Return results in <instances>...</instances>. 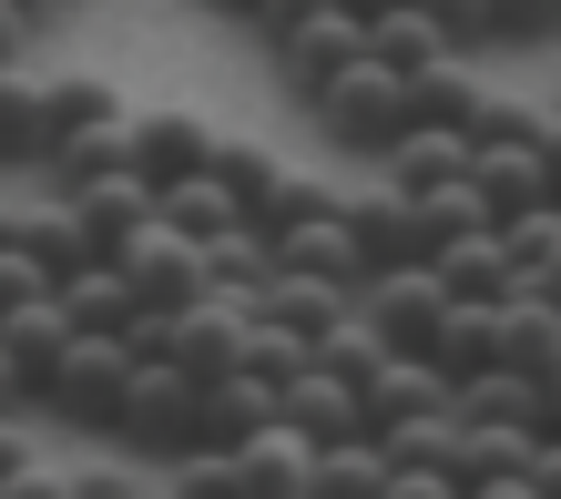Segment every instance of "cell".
<instances>
[{"label":"cell","instance_id":"obj_1","mask_svg":"<svg viewBox=\"0 0 561 499\" xmlns=\"http://www.w3.org/2000/svg\"><path fill=\"white\" fill-rule=\"evenodd\" d=\"M123 368H134V347H123L113 326H72L61 357L31 378V408L61 418V428H82V439H103V428H113V397H123Z\"/></svg>","mask_w":561,"mask_h":499},{"label":"cell","instance_id":"obj_2","mask_svg":"<svg viewBox=\"0 0 561 499\" xmlns=\"http://www.w3.org/2000/svg\"><path fill=\"white\" fill-rule=\"evenodd\" d=\"M307 113H317V132L337 153H388V132L409 123V72H388L378 51H357V61H337V72L307 92Z\"/></svg>","mask_w":561,"mask_h":499},{"label":"cell","instance_id":"obj_3","mask_svg":"<svg viewBox=\"0 0 561 499\" xmlns=\"http://www.w3.org/2000/svg\"><path fill=\"white\" fill-rule=\"evenodd\" d=\"M103 439H123L144 469H153V459H174V449L194 439V378H184L163 347H144L134 368H123V397H113V428H103Z\"/></svg>","mask_w":561,"mask_h":499},{"label":"cell","instance_id":"obj_4","mask_svg":"<svg viewBox=\"0 0 561 499\" xmlns=\"http://www.w3.org/2000/svg\"><path fill=\"white\" fill-rule=\"evenodd\" d=\"M103 255L134 276V295H144V306H163V316H174L184 295H205V255H194V235H184V224H163V214H134Z\"/></svg>","mask_w":561,"mask_h":499},{"label":"cell","instance_id":"obj_5","mask_svg":"<svg viewBox=\"0 0 561 499\" xmlns=\"http://www.w3.org/2000/svg\"><path fill=\"white\" fill-rule=\"evenodd\" d=\"M439 306H449V286H439V265H428V255H409V265H368V276H357V316H368L388 347H428Z\"/></svg>","mask_w":561,"mask_h":499},{"label":"cell","instance_id":"obj_6","mask_svg":"<svg viewBox=\"0 0 561 499\" xmlns=\"http://www.w3.org/2000/svg\"><path fill=\"white\" fill-rule=\"evenodd\" d=\"M368 51V21L347 11V0H327V11H307V21H286L276 42H266V61H276V82L296 92V103H307V92L337 72V61H357Z\"/></svg>","mask_w":561,"mask_h":499},{"label":"cell","instance_id":"obj_7","mask_svg":"<svg viewBox=\"0 0 561 499\" xmlns=\"http://www.w3.org/2000/svg\"><path fill=\"white\" fill-rule=\"evenodd\" d=\"M245 295H225V286H205V295H184L174 316H163V357H174L184 378H215V368H236L245 357Z\"/></svg>","mask_w":561,"mask_h":499},{"label":"cell","instance_id":"obj_8","mask_svg":"<svg viewBox=\"0 0 561 499\" xmlns=\"http://www.w3.org/2000/svg\"><path fill=\"white\" fill-rule=\"evenodd\" d=\"M337 224H347V245L368 255V265H409V255H428L419 245V205H409V184H357V194H337Z\"/></svg>","mask_w":561,"mask_h":499},{"label":"cell","instance_id":"obj_9","mask_svg":"<svg viewBox=\"0 0 561 499\" xmlns=\"http://www.w3.org/2000/svg\"><path fill=\"white\" fill-rule=\"evenodd\" d=\"M51 163V82L0 61V174H42Z\"/></svg>","mask_w":561,"mask_h":499},{"label":"cell","instance_id":"obj_10","mask_svg":"<svg viewBox=\"0 0 561 499\" xmlns=\"http://www.w3.org/2000/svg\"><path fill=\"white\" fill-rule=\"evenodd\" d=\"M470 184L490 194V224H501V214H520V205H551V174H541V143H531V132L470 143Z\"/></svg>","mask_w":561,"mask_h":499},{"label":"cell","instance_id":"obj_11","mask_svg":"<svg viewBox=\"0 0 561 499\" xmlns=\"http://www.w3.org/2000/svg\"><path fill=\"white\" fill-rule=\"evenodd\" d=\"M276 408L307 428V439H337V428H368V408H357V378H337L327 357H307L296 378H276Z\"/></svg>","mask_w":561,"mask_h":499},{"label":"cell","instance_id":"obj_12","mask_svg":"<svg viewBox=\"0 0 561 499\" xmlns=\"http://www.w3.org/2000/svg\"><path fill=\"white\" fill-rule=\"evenodd\" d=\"M449 397V378L428 368L419 347H388L368 378H357V408H368V428H388V418H419V408H439Z\"/></svg>","mask_w":561,"mask_h":499},{"label":"cell","instance_id":"obj_13","mask_svg":"<svg viewBox=\"0 0 561 499\" xmlns=\"http://www.w3.org/2000/svg\"><path fill=\"white\" fill-rule=\"evenodd\" d=\"M205 153H215V123L205 113H174V103H163V113H134V174L144 184H174Z\"/></svg>","mask_w":561,"mask_h":499},{"label":"cell","instance_id":"obj_14","mask_svg":"<svg viewBox=\"0 0 561 499\" xmlns=\"http://www.w3.org/2000/svg\"><path fill=\"white\" fill-rule=\"evenodd\" d=\"M51 295H61V316H72V326H113V337H123V316L144 306V295H134V276H123L103 245H92L82 265H61V276H51Z\"/></svg>","mask_w":561,"mask_h":499},{"label":"cell","instance_id":"obj_15","mask_svg":"<svg viewBox=\"0 0 561 499\" xmlns=\"http://www.w3.org/2000/svg\"><path fill=\"white\" fill-rule=\"evenodd\" d=\"M51 194L82 214V235H92V245H113L134 214H153V184L134 174V163H113V174H72V184H51Z\"/></svg>","mask_w":561,"mask_h":499},{"label":"cell","instance_id":"obj_16","mask_svg":"<svg viewBox=\"0 0 561 499\" xmlns=\"http://www.w3.org/2000/svg\"><path fill=\"white\" fill-rule=\"evenodd\" d=\"M357 306V286H337V276H307V265H276L266 276V295H255V316H276V326H296V337H327Z\"/></svg>","mask_w":561,"mask_h":499},{"label":"cell","instance_id":"obj_17","mask_svg":"<svg viewBox=\"0 0 561 499\" xmlns=\"http://www.w3.org/2000/svg\"><path fill=\"white\" fill-rule=\"evenodd\" d=\"M490 337H501V368H551V357H561V306H551V295L541 286H511L501 295V306H490Z\"/></svg>","mask_w":561,"mask_h":499},{"label":"cell","instance_id":"obj_18","mask_svg":"<svg viewBox=\"0 0 561 499\" xmlns=\"http://www.w3.org/2000/svg\"><path fill=\"white\" fill-rule=\"evenodd\" d=\"M307 459H317V439L276 408V418H255L245 439H236V479L245 489H307Z\"/></svg>","mask_w":561,"mask_h":499},{"label":"cell","instance_id":"obj_19","mask_svg":"<svg viewBox=\"0 0 561 499\" xmlns=\"http://www.w3.org/2000/svg\"><path fill=\"white\" fill-rule=\"evenodd\" d=\"M276 265H307V276H337V286H357L368 276V255L347 245V224H337V205H317V214H296V224H276Z\"/></svg>","mask_w":561,"mask_h":499},{"label":"cell","instance_id":"obj_20","mask_svg":"<svg viewBox=\"0 0 561 499\" xmlns=\"http://www.w3.org/2000/svg\"><path fill=\"white\" fill-rule=\"evenodd\" d=\"M61 337H72V316H61V295H51V286H31V295H11V306H0V347H11L21 387L61 357Z\"/></svg>","mask_w":561,"mask_h":499},{"label":"cell","instance_id":"obj_21","mask_svg":"<svg viewBox=\"0 0 561 499\" xmlns=\"http://www.w3.org/2000/svg\"><path fill=\"white\" fill-rule=\"evenodd\" d=\"M428 265H439V286H449V295H490V306L520 286V276H511V255H501V224H470V235L428 245Z\"/></svg>","mask_w":561,"mask_h":499},{"label":"cell","instance_id":"obj_22","mask_svg":"<svg viewBox=\"0 0 561 499\" xmlns=\"http://www.w3.org/2000/svg\"><path fill=\"white\" fill-rule=\"evenodd\" d=\"M449 408L459 418H511V428H541V378L531 368H470V378H449Z\"/></svg>","mask_w":561,"mask_h":499},{"label":"cell","instance_id":"obj_23","mask_svg":"<svg viewBox=\"0 0 561 499\" xmlns=\"http://www.w3.org/2000/svg\"><path fill=\"white\" fill-rule=\"evenodd\" d=\"M113 163H134V103H113V113L72 123V132L51 143L42 174H51V184H72V174H113Z\"/></svg>","mask_w":561,"mask_h":499},{"label":"cell","instance_id":"obj_24","mask_svg":"<svg viewBox=\"0 0 561 499\" xmlns=\"http://www.w3.org/2000/svg\"><path fill=\"white\" fill-rule=\"evenodd\" d=\"M419 357H428L439 378H470V368H490V357H501V337H490V295H449Z\"/></svg>","mask_w":561,"mask_h":499},{"label":"cell","instance_id":"obj_25","mask_svg":"<svg viewBox=\"0 0 561 499\" xmlns=\"http://www.w3.org/2000/svg\"><path fill=\"white\" fill-rule=\"evenodd\" d=\"M194 255H205V286H225V295H245V306H255V295H266V276H276V245L255 235L245 214H236V224H215V235L194 245Z\"/></svg>","mask_w":561,"mask_h":499},{"label":"cell","instance_id":"obj_26","mask_svg":"<svg viewBox=\"0 0 561 499\" xmlns=\"http://www.w3.org/2000/svg\"><path fill=\"white\" fill-rule=\"evenodd\" d=\"M378 163H388V184H439V174L470 163V132H459V123H399Z\"/></svg>","mask_w":561,"mask_h":499},{"label":"cell","instance_id":"obj_27","mask_svg":"<svg viewBox=\"0 0 561 499\" xmlns=\"http://www.w3.org/2000/svg\"><path fill=\"white\" fill-rule=\"evenodd\" d=\"M153 214H163V224H184V235L205 245L215 224H236L245 205H236V184H225L215 163H194V174H174V184H153Z\"/></svg>","mask_w":561,"mask_h":499},{"label":"cell","instance_id":"obj_28","mask_svg":"<svg viewBox=\"0 0 561 499\" xmlns=\"http://www.w3.org/2000/svg\"><path fill=\"white\" fill-rule=\"evenodd\" d=\"M357 21H368V51L388 61V72H428V61L449 51V31L428 21L419 0H388V11H357Z\"/></svg>","mask_w":561,"mask_h":499},{"label":"cell","instance_id":"obj_29","mask_svg":"<svg viewBox=\"0 0 561 499\" xmlns=\"http://www.w3.org/2000/svg\"><path fill=\"white\" fill-rule=\"evenodd\" d=\"M307 489H368V499H388V449H378V428H337V439H317Z\"/></svg>","mask_w":561,"mask_h":499},{"label":"cell","instance_id":"obj_30","mask_svg":"<svg viewBox=\"0 0 561 499\" xmlns=\"http://www.w3.org/2000/svg\"><path fill=\"white\" fill-rule=\"evenodd\" d=\"M409 205H419V245H449V235H470V224H490V194L470 184V163L439 184H409Z\"/></svg>","mask_w":561,"mask_h":499},{"label":"cell","instance_id":"obj_31","mask_svg":"<svg viewBox=\"0 0 561 499\" xmlns=\"http://www.w3.org/2000/svg\"><path fill=\"white\" fill-rule=\"evenodd\" d=\"M317 205H337V184H317V174H296V163H276V174L245 194V224H255V235H276V224L317 214Z\"/></svg>","mask_w":561,"mask_h":499},{"label":"cell","instance_id":"obj_32","mask_svg":"<svg viewBox=\"0 0 561 499\" xmlns=\"http://www.w3.org/2000/svg\"><path fill=\"white\" fill-rule=\"evenodd\" d=\"M501 255H511L520 286H541V265L561 255V205H520V214H501Z\"/></svg>","mask_w":561,"mask_h":499},{"label":"cell","instance_id":"obj_33","mask_svg":"<svg viewBox=\"0 0 561 499\" xmlns=\"http://www.w3.org/2000/svg\"><path fill=\"white\" fill-rule=\"evenodd\" d=\"M490 42H561V0H490Z\"/></svg>","mask_w":561,"mask_h":499},{"label":"cell","instance_id":"obj_34","mask_svg":"<svg viewBox=\"0 0 561 499\" xmlns=\"http://www.w3.org/2000/svg\"><path fill=\"white\" fill-rule=\"evenodd\" d=\"M419 11L449 31V51H490V0H419Z\"/></svg>","mask_w":561,"mask_h":499},{"label":"cell","instance_id":"obj_35","mask_svg":"<svg viewBox=\"0 0 561 499\" xmlns=\"http://www.w3.org/2000/svg\"><path fill=\"white\" fill-rule=\"evenodd\" d=\"M205 163H215L225 184H236V205H245V194L276 174V153H266V143H225V132H215V153H205Z\"/></svg>","mask_w":561,"mask_h":499},{"label":"cell","instance_id":"obj_36","mask_svg":"<svg viewBox=\"0 0 561 499\" xmlns=\"http://www.w3.org/2000/svg\"><path fill=\"white\" fill-rule=\"evenodd\" d=\"M134 479H144V469H123V459H72V469H61V489H72V499H123Z\"/></svg>","mask_w":561,"mask_h":499},{"label":"cell","instance_id":"obj_37","mask_svg":"<svg viewBox=\"0 0 561 499\" xmlns=\"http://www.w3.org/2000/svg\"><path fill=\"white\" fill-rule=\"evenodd\" d=\"M307 11H327V0H245V31H255V42H276V31L307 21Z\"/></svg>","mask_w":561,"mask_h":499},{"label":"cell","instance_id":"obj_38","mask_svg":"<svg viewBox=\"0 0 561 499\" xmlns=\"http://www.w3.org/2000/svg\"><path fill=\"white\" fill-rule=\"evenodd\" d=\"M31 286H51V276H42L21 245H0V306H11V295H31Z\"/></svg>","mask_w":561,"mask_h":499},{"label":"cell","instance_id":"obj_39","mask_svg":"<svg viewBox=\"0 0 561 499\" xmlns=\"http://www.w3.org/2000/svg\"><path fill=\"white\" fill-rule=\"evenodd\" d=\"M31 31H42V21H31V11H11V0H0V61H21V51H31Z\"/></svg>","mask_w":561,"mask_h":499},{"label":"cell","instance_id":"obj_40","mask_svg":"<svg viewBox=\"0 0 561 499\" xmlns=\"http://www.w3.org/2000/svg\"><path fill=\"white\" fill-rule=\"evenodd\" d=\"M541 428H561V357L541 368Z\"/></svg>","mask_w":561,"mask_h":499},{"label":"cell","instance_id":"obj_41","mask_svg":"<svg viewBox=\"0 0 561 499\" xmlns=\"http://www.w3.org/2000/svg\"><path fill=\"white\" fill-rule=\"evenodd\" d=\"M0 408H31V387H21V368H11V347H0Z\"/></svg>","mask_w":561,"mask_h":499},{"label":"cell","instance_id":"obj_42","mask_svg":"<svg viewBox=\"0 0 561 499\" xmlns=\"http://www.w3.org/2000/svg\"><path fill=\"white\" fill-rule=\"evenodd\" d=\"M11 11H31V21H61V11H72V0H11Z\"/></svg>","mask_w":561,"mask_h":499},{"label":"cell","instance_id":"obj_43","mask_svg":"<svg viewBox=\"0 0 561 499\" xmlns=\"http://www.w3.org/2000/svg\"><path fill=\"white\" fill-rule=\"evenodd\" d=\"M541 295H551V306H561V255H551V265H541Z\"/></svg>","mask_w":561,"mask_h":499},{"label":"cell","instance_id":"obj_44","mask_svg":"<svg viewBox=\"0 0 561 499\" xmlns=\"http://www.w3.org/2000/svg\"><path fill=\"white\" fill-rule=\"evenodd\" d=\"M11 205H21V194H0V245H11Z\"/></svg>","mask_w":561,"mask_h":499},{"label":"cell","instance_id":"obj_45","mask_svg":"<svg viewBox=\"0 0 561 499\" xmlns=\"http://www.w3.org/2000/svg\"><path fill=\"white\" fill-rule=\"evenodd\" d=\"M205 11H225V21H245V0H205Z\"/></svg>","mask_w":561,"mask_h":499},{"label":"cell","instance_id":"obj_46","mask_svg":"<svg viewBox=\"0 0 561 499\" xmlns=\"http://www.w3.org/2000/svg\"><path fill=\"white\" fill-rule=\"evenodd\" d=\"M347 11H388V0H347Z\"/></svg>","mask_w":561,"mask_h":499},{"label":"cell","instance_id":"obj_47","mask_svg":"<svg viewBox=\"0 0 561 499\" xmlns=\"http://www.w3.org/2000/svg\"><path fill=\"white\" fill-rule=\"evenodd\" d=\"M551 103H561V92H551Z\"/></svg>","mask_w":561,"mask_h":499}]
</instances>
